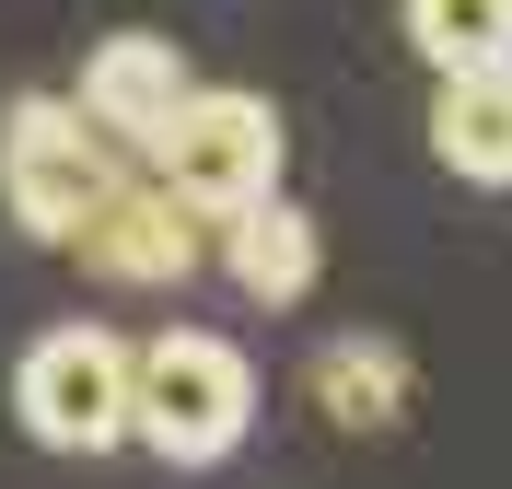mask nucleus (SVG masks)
<instances>
[{"label": "nucleus", "instance_id": "obj_10", "mask_svg": "<svg viewBox=\"0 0 512 489\" xmlns=\"http://www.w3.org/2000/svg\"><path fill=\"white\" fill-rule=\"evenodd\" d=\"M408 47L431 59V82L512 70V0H408Z\"/></svg>", "mask_w": 512, "mask_h": 489}, {"label": "nucleus", "instance_id": "obj_1", "mask_svg": "<svg viewBox=\"0 0 512 489\" xmlns=\"http://www.w3.org/2000/svg\"><path fill=\"white\" fill-rule=\"evenodd\" d=\"M256 431V361L222 326H163L128 350V443H152L163 466H222Z\"/></svg>", "mask_w": 512, "mask_h": 489}, {"label": "nucleus", "instance_id": "obj_3", "mask_svg": "<svg viewBox=\"0 0 512 489\" xmlns=\"http://www.w3.org/2000/svg\"><path fill=\"white\" fill-rule=\"evenodd\" d=\"M117 175H128V163L70 117V94H12V105H0V210H12L35 245H70L82 210H94Z\"/></svg>", "mask_w": 512, "mask_h": 489}, {"label": "nucleus", "instance_id": "obj_6", "mask_svg": "<svg viewBox=\"0 0 512 489\" xmlns=\"http://www.w3.org/2000/svg\"><path fill=\"white\" fill-rule=\"evenodd\" d=\"M175 105H187V47H175V35H152V24L94 35V59H82V94H70V117H82L105 152H152Z\"/></svg>", "mask_w": 512, "mask_h": 489}, {"label": "nucleus", "instance_id": "obj_9", "mask_svg": "<svg viewBox=\"0 0 512 489\" xmlns=\"http://www.w3.org/2000/svg\"><path fill=\"white\" fill-rule=\"evenodd\" d=\"M431 152L466 187H512V70H454L431 94Z\"/></svg>", "mask_w": 512, "mask_h": 489}, {"label": "nucleus", "instance_id": "obj_4", "mask_svg": "<svg viewBox=\"0 0 512 489\" xmlns=\"http://www.w3.org/2000/svg\"><path fill=\"white\" fill-rule=\"evenodd\" d=\"M12 420L47 455H105L128 443V338L117 326H47L12 361Z\"/></svg>", "mask_w": 512, "mask_h": 489}, {"label": "nucleus", "instance_id": "obj_8", "mask_svg": "<svg viewBox=\"0 0 512 489\" xmlns=\"http://www.w3.org/2000/svg\"><path fill=\"white\" fill-rule=\"evenodd\" d=\"M303 385H315V408H326L338 431H396V420H408V350H396L384 326H350V338H326Z\"/></svg>", "mask_w": 512, "mask_h": 489}, {"label": "nucleus", "instance_id": "obj_7", "mask_svg": "<svg viewBox=\"0 0 512 489\" xmlns=\"http://www.w3.org/2000/svg\"><path fill=\"white\" fill-rule=\"evenodd\" d=\"M210 257H222V280L245 303H303L326 280V222L303 210V198H256V210H233V222H210Z\"/></svg>", "mask_w": 512, "mask_h": 489}, {"label": "nucleus", "instance_id": "obj_5", "mask_svg": "<svg viewBox=\"0 0 512 489\" xmlns=\"http://www.w3.org/2000/svg\"><path fill=\"white\" fill-rule=\"evenodd\" d=\"M70 257L94 268V280H117V292H175V280H198V257H210V222L175 210L152 175H117V187L82 210Z\"/></svg>", "mask_w": 512, "mask_h": 489}, {"label": "nucleus", "instance_id": "obj_2", "mask_svg": "<svg viewBox=\"0 0 512 489\" xmlns=\"http://www.w3.org/2000/svg\"><path fill=\"white\" fill-rule=\"evenodd\" d=\"M152 187L198 222H233L256 198H280V105L245 82H187V105L152 140Z\"/></svg>", "mask_w": 512, "mask_h": 489}]
</instances>
